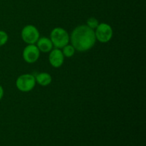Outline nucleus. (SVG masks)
I'll list each match as a JSON object with an SVG mask.
<instances>
[{"label": "nucleus", "instance_id": "obj_1", "mask_svg": "<svg viewBox=\"0 0 146 146\" xmlns=\"http://www.w3.org/2000/svg\"><path fill=\"white\" fill-rule=\"evenodd\" d=\"M71 44L76 50L80 52L87 51L95 45V31L87 25H81L76 27L70 37Z\"/></svg>", "mask_w": 146, "mask_h": 146}, {"label": "nucleus", "instance_id": "obj_2", "mask_svg": "<svg viewBox=\"0 0 146 146\" xmlns=\"http://www.w3.org/2000/svg\"><path fill=\"white\" fill-rule=\"evenodd\" d=\"M50 39L55 48H62L68 44L70 37L68 32L64 29L56 27L51 31Z\"/></svg>", "mask_w": 146, "mask_h": 146}, {"label": "nucleus", "instance_id": "obj_3", "mask_svg": "<svg viewBox=\"0 0 146 146\" xmlns=\"http://www.w3.org/2000/svg\"><path fill=\"white\" fill-rule=\"evenodd\" d=\"M35 85V77L31 74H23L19 76L16 81V86L21 92L31 91Z\"/></svg>", "mask_w": 146, "mask_h": 146}, {"label": "nucleus", "instance_id": "obj_4", "mask_svg": "<svg viewBox=\"0 0 146 146\" xmlns=\"http://www.w3.org/2000/svg\"><path fill=\"white\" fill-rule=\"evenodd\" d=\"M96 38L101 43H107L112 38V27L108 24L101 23L98 24L95 31Z\"/></svg>", "mask_w": 146, "mask_h": 146}, {"label": "nucleus", "instance_id": "obj_5", "mask_svg": "<svg viewBox=\"0 0 146 146\" xmlns=\"http://www.w3.org/2000/svg\"><path fill=\"white\" fill-rule=\"evenodd\" d=\"M23 41L28 44H34L39 38V32L36 27L33 25H27L21 33Z\"/></svg>", "mask_w": 146, "mask_h": 146}, {"label": "nucleus", "instance_id": "obj_6", "mask_svg": "<svg viewBox=\"0 0 146 146\" xmlns=\"http://www.w3.org/2000/svg\"><path fill=\"white\" fill-rule=\"evenodd\" d=\"M39 56L40 51L36 45L34 44H29L23 51V58L29 64L35 63L38 59Z\"/></svg>", "mask_w": 146, "mask_h": 146}, {"label": "nucleus", "instance_id": "obj_7", "mask_svg": "<svg viewBox=\"0 0 146 146\" xmlns=\"http://www.w3.org/2000/svg\"><path fill=\"white\" fill-rule=\"evenodd\" d=\"M49 63L54 68H59L64 61V56L60 48H54L50 51L48 56Z\"/></svg>", "mask_w": 146, "mask_h": 146}, {"label": "nucleus", "instance_id": "obj_8", "mask_svg": "<svg viewBox=\"0 0 146 146\" xmlns=\"http://www.w3.org/2000/svg\"><path fill=\"white\" fill-rule=\"evenodd\" d=\"M36 46L41 52L48 53L52 50L53 44L51 39L47 37H41L36 41Z\"/></svg>", "mask_w": 146, "mask_h": 146}, {"label": "nucleus", "instance_id": "obj_9", "mask_svg": "<svg viewBox=\"0 0 146 146\" xmlns=\"http://www.w3.org/2000/svg\"><path fill=\"white\" fill-rule=\"evenodd\" d=\"M35 79L36 82H37L40 86H48L51 84V81H52V78H51V75L46 72L38 74L35 77Z\"/></svg>", "mask_w": 146, "mask_h": 146}, {"label": "nucleus", "instance_id": "obj_10", "mask_svg": "<svg viewBox=\"0 0 146 146\" xmlns=\"http://www.w3.org/2000/svg\"><path fill=\"white\" fill-rule=\"evenodd\" d=\"M63 54H64V57H67V58H71L75 54L76 49L74 48V47L72 45H68L65 46L64 47H63Z\"/></svg>", "mask_w": 146, "mask_h": 146}, {"label": "nucleus", "instance_id": "obj_11", "mask_svg": "<svg viewBox=\"0 0 146 146\" xmlns=\"http://www.w3.org/2000/svg\"><path fill=\"white\" fill-rule=\"evenodd\" d=\"M98 24H99V23H98V19L94 18V17H91L87 20V26L93 30L96 29Z\"/></svg>", "mask_w": 146, "mask_h": 146}, {"label": "nucleus", "instance_id": "obj_12", "mask_svg": "<svg viewBox=\"0 0 146 146\" xmlns=\"http://www.w3.org/2000/svg\"><path fill=\"white\" fill-rule=\"evenodd\" d=\"M8 41V35L4 31H0V46L6 44Z\"/></svg>", "mask_w": 146, "mask_h": 146}, {"label": "nucleus", "instance_id": "obj_13", "mask_svg": "<svg viewBox=\"0 0 146 146\" xmlns=\"http://www.w3.org/2000/svg\"><path fill=\"white\" fill-rule=\"evenodd\" d=\"M3 96H4V89L1 86H0V100L2 98Z\"/></svg>", "mask_w": 146, "mask_h": 146}]
</instances>
